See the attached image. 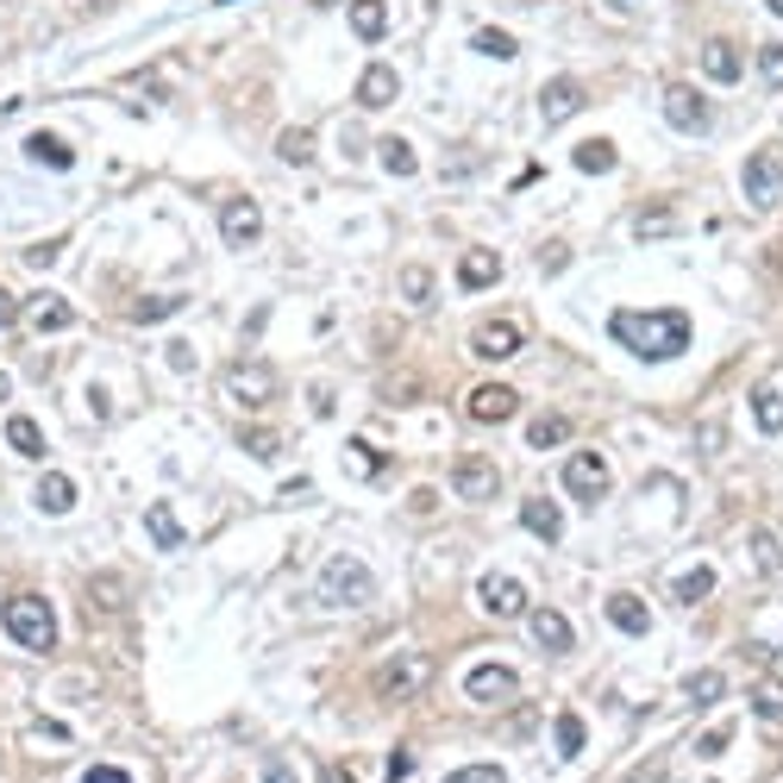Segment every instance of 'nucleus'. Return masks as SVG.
Instances as JSON below:
<instances>
[{
	"label": "nucleus",
	"mask_w": 783,
	"mask_h": 783,
	"mask_svg": "<svg viewBox=\"0 0 783 783\" xmlns=\"http://www.w3.org/2000/svg\"><path fill=\"white\" fill-rule=\"evenodd\" d=\"M570 163H577L583 176H608L621 157H614V144H608V138H589V144H577V157H570Z\"/></svg>",
	"instance_id": "7c9ffc66"
},
{
	"label": "nucleus",
	"mask_w": 783,
	"mask_h": 783,
	"mask_svg": "<svg viewBox=\"0 0 783 783\" xmlns=\"http://www.w3.org/2000/svg\"><path fill=\"white\" fill-rule=\"evenodd\" d=\"M476 51H483V57H495V63H508L514 51H521V44H514L508 32H502V25H483V32H476Z\"/></svg>",
	"instance_id": "c9c22d12"
},
{
	"label": "nucleus",
	"mask_w": 783,
	"mask_h": 783,
	"mask_svg": "<svg viewBox=\"0 0 783 783\" xmlns=\"http://www.w3.org/2000/svg\"><path fill=\"white\" fill-rule=\"evenodd\" d=\"M708 596H715V565H696L671 583V602L677 608H696V602H708Z\"/></svg>",
	"instance_id": "aec40b11"
},
{
	"label": "nucleus",
	"mask_w": 783,
	"mask_h": 783,
	"mask_svg": "<svg viewBox=\"0 0 783 783\" xmlns=\"http://www.w3.org/2000/svg\"><path fill=\"white\" fill-rule=\"evenodd\" d=\"M495 483H502V470L490 458H458V470H451V490L464 495V502H490Z\"/></svg>",
	"instance_id": "ddd939ff"
},
{
	"label": "nucleus",
	"mask_w": 783,
	"mask_h": 783,
	"mask_svg": "<svg viewBox=\"0 0 783 783\" xmlns=\"http://www.w3.org/2000/svg\"><path fill=\"white\" fill-rule=\"evenodd\" d=\"M521 527H527L539 546H558V539H565V514H558V502H551V495H527Z\"/></svg>",
	"instance_id": "4468645a"
},
{
	"label": "nucleus",
	"mask_w": 783,
	"mask_h": 783,
	"mask_svg": "<svg viewBox=\"0 0 783 783\" xmlns=\"http://www.w3.org/2000/svg\"><path fill=\"white\" fill-rule=\"evenodd\" d=\"M740 182H746V201L752 207H777V195H783V157L777 151H752L746 157V170H740Z\"/></svg>",
	"instance_id": "423d86ee"
},
{
	"label": "nucleus",
	"mask_w": 783,
	"mask_h": 783,
	"mask_svg": "<svg viewBox=\"0 0 783 783\" xmlns=\"http://www.w3.org/2000/svg\"><path fill=\"white\" fill-rule=\"evenodd\" d=\"M551 740H558V759H583V715H577V708H565V715H558V727H551Z\"/></svg>",
	"instance_id": "473e14b6"
},
{
	"label": "nucleus",
	"mask_w": 783,
	"mask_h": 783,
	"mask_svg": "<svg viewBox=\"0 0 783 783\" xmlns=\"http://www.w3.org/2000/svg\"><path fill=\"white\" fill-rule=\"evenodd\" d=\"M665 233H684V214H677V207H646V214H633V238H665Z\"/></svg>",
	"instance_id": "c85d7f7f"
},
{
	"label": "nucleus",
	"mask_w": 783,
	"mask_h": 783,
	"mask_svg": "<svg viewBox=\"0 0 783 783\" xmlns=\"http://www.w3.org/2000/svg\"><path fill=\"white\" fill-rule=\"evenodd\" d=\"M69 320H76V308H69L63 294H44L39 308H32V326H39V333H63Z\"/></svg>",
	"instance_id": "72a5a7b5"
},
{
	"label": "nucleus",
	"mask_w": 783,
	"mask_h": 783,
	"mask_svg": "<svg viewBox=\"0 0 783 783\" xmlns=\"http://www.w3.org/2000/svg\"><path fill=\"white\" fill-rule=\"evenodd\" d=\"M95 602L100 608H119V577H95Z\"/></svg>",
	"instance_id": "09e8293b"
},
{
	"label": "nucleus",
	"mask_w": 783,
	"mask_h": 783,
	"mask_svg": "<svg viewBox=\"0 0 783 783\" xmlns=\"http://www.w3.org/2000/svg\"><path fill=\"white\" fill-rule=\"evenodd\" d=\"M446 783H508V777H502V764H464V771H451Z\"/></svg>",
	"instance_id": "79ce46f5"
},
{
	"label": "nucleus",
	"mask_w": 783,
	"mask_h": 783,
	"mask_svg": "<svg viewBox=\"0 0 783 783\" xmlns=\"http://www.w3.org/2000/svg\"><path fill=\"white\" fill-rule=\"evenodd\" d=\"M727 746H733V733H727V727H708L702 740H696V752H702V759H721Z\"/></svg>",
	"instance_id": "a18cd8bd"
},
{
	"label": "nucleus",
	"mask_w": 783,
	"mask_h": 783,
	"mask_svg": "<svg viewBox=\"0 0 783 783\" xmlns=\"http://www.w3.org/2000/svg\"><path fill=\"white\" fill-rule=\"evenodd\" d=\"M57 257H63L57 238H51V245H32V251H25V270H44V264H57Z\"/></svg>",
	"instance_id": "49530a36"
},
{
	"label": "nucleus",
	"mask_w": 783,
	"mask_h": 783,
	"mask_svg": "<svg viewBox=\"0 0 783 783\" xmlns=\"http://www.w3.org/2000/svg\"><path fill=\"white\" fill-rule=\"evenodd\" d=\"M371 596H376L371 565H357V558H333V565L320 570V602H333V608H364Z\"/></svg>",
	"instance_id": "20e7f679"
},
{
	"label": "nucleus",
	"mask_w": 783,
	"mask_h": 783,
	"mask_svg": "<svg viewBox=\"0 0 783 783\" xmlns=\"http://www.w3.org/2000/svg\"><path fill=\"white\" fill-rule=\"evenodd\" d=\"M0 621H7V640L25 652H57V614H51V602L44 596H32V589H20V596H7L0 602Z\"/></svg>",
	"instance_id": "f03ea898"
},
{
	"label": "nucleus",
	"mask_w": 783,
	"mask_h": 783,
	"mask_svg": "<svg viewBox=\"0 0 783 783\" xmlns=\"http://www.w3.org/2000/svg\"><path fill=\"white\" fill-rule=\"evenodd\" d=\"M219 389H226V401H238V408H270L282 383H276V371L264 357H238V364H226Z\"/></svg>",
	"instance_id": "7ed1b4c3"
},
{
	"label": "nucleus",
	"mask_w": 783,
	"mask_h": 783,
	"mask_svg": "<svg viewBox=\"0 0 783 783\" xmlns=\"http://www.w3.org/2000/svg\"><path fill=\"white\" fill-rule=\"evenodd\" d=\"M82 783H132V771H119V764H95V771H82Z\"/></svg>",
	"instance_id": "de8ad7c7"
},
{
	"label": "nucleus",
	"mask_w": 783,
	"mask_h": 783,
	"mask_svg": "<svg viewBox=\"0 0 783 783\" xmlns=\"http://www.w3.org/2000/svg\"><path fill=\"white\" fill-rule=\"evenodd\" d=\"M219 233H226V245H257V233H264V214H257L251 195H233L226 207H219Z\"/></svg>",
	"instance_id": "f8f14e48"
},
{
	"label": "nucleus",
	"mask_w": 783,
	"mask_h": 783,
	"mask_svg": "<svg viewBox=\"0 0 783 783\" xmlns=\"http://www.w3.org/2000/svg\"><path fill=\"white\" fill-rule=\"evenodd\" d=\"M238 446L251 451V458H276V446H282V439H276V432H264V427H251L245 439H238Z\"/></svg>",
	"instance_id": "c03bdc74"
},
{
	"label": "nucleus",
	"mask_w": 783,
	"mask_h": 783,
	"mask_svg": "<svg viewBox=\"0 0 783 783\" xmlns=\"http://www.w3.org/2000/svg\"><path fill=\"white\" fill-rule=\"evenodd\" d=\"M13 320H20V301H13V294L0 289V326H13Z\"/></svg>",
	"instance_id": "603ef678"
},
{
	"label": "nucleus",
	"mask_w": 783,
	"mask_h": 783,
	"mask_svg": "<svg viewBox=\"0 0 783 783\" xmlns=\"http://www.w3.org/2000/svg\"><path fill=\"white\" fill-rule=\"evenodd\" d=\"M577 107H583V88H577L570 76H551L546 95H539V114H546V126H565Z\"/></svg>",
	"instance_id": "dca6fc26"
},
{
	"label": "nucleus",
	"mask_w": 783,
	"mask_h": 783,
	"mask_svg": "<svg viewBox=\"0 0 783 783\" xmlns=\"http://www.w3.org/2000/svg\"><path fill=\"white\" fill-rule=\"evenodd\" d=\"M514 408H521V395H514L508 383H476V389L464 395V414L476 427H502V420H514Z\"/></svg>",
	"instance_id": "6e6552de"
},
{
	"label": "nucleus",
	"mask_w": 783,
	"mask_h": 783,
	"mask_svg": "<svg viewBox=\"0 0 783 783\" xmlns=\"http://www.w3.org/2000/svg\"><path fill=\"white\" fill-rule=\"evenodd\" d=\"M565 439H570V420H565V414H539V420L527 427V446H533V451H551V446H565Z\"/></svg>",
	"instance_id": "2f4dec72"
},
{
	"label": "nucleus",
	"mask_w": 783,
	"mask_h": 783,
	"mask_svg": "<svg viewBox=\"0 0 783 783\" xmlns=\"http://www.w3.org/2000/svg\"><path fill=\"white\" fill-rule=\"evenodd\" d=\"M7 389H13V383H7V371H0V401H7Z\"/></svg>",
	"instance_id": "6e6d98bb"
},
{
	"label": "nucleus",
	"mask_w": 783,
	"mask_h": 783,
	"mask_svg": "<svg viewBox=\"0 0 783 783\" xmlns=\"http://www.w3.org/2000/svg\"><path fill=\"white\" fill-rule=\"evenodd\" d=\"M527 621H533V640H539L546 652H570V646H577V633H570V621L558 614V608H533Z\"/></svg>",
	"instance_id": "a211bd4d"
},
{
	"label": "nucleus",
	"mask_w": 783,
	"mask_h": 783,
	"mask_svg": "<svg viewBox=\"0 0 783 783\" xmlns=\"http://www.w3.org/2000/svg\"><path fill=\"white\" fill-rule=\"evenodd\" d=\"M771 13H777V20H783V0H771Z\"/></svg>",
	"instance_id": "4d7b16f0"
},
{
	"label": "nucleus",
	"mask_w": 783,
	"mask_h": 783,
	"mask_svg": "<svg viewBox=\"0 0 783 783\" xmlns=\"http://www.w3.org/2000/svg\"><path fill=\"white\" fill-rule=\"evenodd\" d=\"M752 565H759L764 577H777V570H783V551H777L771 533H752Z\"/></svg>",
	"instance_id": "4c0bfd02"
},
{
	"label": "nucleus",
	"mask_w": 783,
	"mask_h": 783,
	"mask_svg": "<svg viewBox=\"0 0 783 783\" xmlns=\"http://www.w3.org/2000/svg\"><path fill=\"white\" fill-rule=\"evenodd\" d=\"M427 684H432L427 652H401V658H389V665L376 671V696H383V702H414Z\"/></svg>",
	"instance_id": "39448f33"
},
{
	"label": "nucleus",
	"mask_w": 783,
	"mask_h": 783,
	"mask_svg": "<svg viewBox=\"0 0 783 783\" xmlns=\"http://www.w3.org/2000/svg\"><path fill=\"white\" fill-rule=\"evenodd\" d=\"M476 602L490 608L495 621H514V614H527V583L495 570V577H483V583H476Z\"/></svg>",
	"instance_id": "1a4fd4ad"
},
{
	"label": "nucleus",
	"mask_w": 783,
	"mask_h": 783,
	"mask_svg": "<svg viewBox=\"0 0 783 783\" xmlns=\"http://www.w3.org/2000/svg\"><path fill=\"white\" fill-rule=\"evenodd\" d=\"M608 7H614V13H633V7H640V0H608Z\"/></svg>",
	"instance_id": "5fc2aeb1"
},
{
	"label": "nucleus",
	"mask_w": 783,
	"mask_h": 783,
	"mask_svg": "<svg viewBox=\"0 0 783 783\" xmlns=\"http://www.w3.org/2000/svg\"><path fill=\"white\" fill-rule=\"evenodd\" d=\"M352 32L364 44H376L389 32V7H383V0H352Z\"/></svg>",
	"instance_id": "393cba45"
},
{
	"label": "nucleus",
	"mask_w": 783,
	"mask_h": 783,
	"mask_svg": "<svg viewBox=\"0 0 783 783\" xmlns=\"http://www.w3.org/2000/svg\"><path fill=\"white\" fill-rule=\"evenodd\" d=\"M401 95V76H395L389 63H371L364 76H357V107H389Z\"/></svg>",
	"instance_id": "f3484780"
},
{
	"label": "nucleus",
	"mask_w": 783,
	"mask_h": 783,
	"mask_svg": "<svg viewBox=\"0 0 783 783\" xmlns=\"http://www.w3.org/2000/svg\"><path fill=\"white\" fill-rule=\"evenodd\" d=\"M702 69H708V82H740V51H733V44L727 39H708L702 44Z\"/></svg>",
	"instance_id": "412c9836"
},
{
	"label": "nucleus",
	"mask_w": 783,
	"mask_h": 783,
	"mask_svg": "<svg viewBox=\"0 0 783 783\" xmlns=\"http://www.w3.org/2000/svg\"><path fill=\"white\" fill-rule=\"evenodd\" d=\"M608 333L621 339L633 357L665 364V357H684L689 352V313H677V308H614Z\"/></svg>",
	"instance_id": "f257e3e1"
},
{
	"label": "nucleus",
	"mask_w": 783,
	"mask_h": 783,
	"mask_svg": "<svg viewBox=\"0 0 783 783\" xmlns=\"http://www.w3.org/2000/svg\"><path fill=\"white\" fill-rule=\"evenodd\" d=\"M182 308V294H151V301H138L132 320H163V313H176Z\"/></svg>",
	"instance_id": "a19ab883"
},
{
	"label": "nucleus",
	"mask_w": 783,
	"mask_h": 783,
	"mask_svg": "<svg viewBox=\"0 0 783 783\" xmlns=\"http://www.w3.org/2000/svg\"><path fill=\"white\" fill-rule=\"evenodd\" d=\"M727 696V677L721 671H696V677H684V702L689 708H715Z\"/></svg>",
	"instance_id": "bb28decb"
},
{
	"label": "nucleus",
	"mask_w": 783,
	"mask_h": 783,
	"mask_svg": "<svg viewBox=\"0 0 783 783\" xmlns=\"http://www.w3.org/2000/svg\"><path fill=\"white\" fill-rule=\"evenodd\" d=\"M565 490L570 495H583V502H602L608 495V458L602 451H577L565 464Z\"/></svg>",
	"instance_id": "9d476101"
},
{
	"label": "nucleus",
	"mask_w": 783,
	"mask_h": 783,
	"mask_svg": "<svg viewBox=\"0 0 783 783\" xmlns=\"http://www.w3.org/2000/svg\"><path fill=\"white\" fill-rule=\"evenodd\" d=\"M464 696H470L476 708H508L514 696H521V677H514L508 665H476V671L464 677Z\"/></svg>",
	"instance_id": "0eeeda50"
},
{
	"label": "nucleus",
	"mask_w": 783,
	"mask_h": 783,
	"mask_svg": "<svg viewBox=\"0 0 783 783\" xmlns=\"http://www.w3.org/2000/svg\"><path fill=\"white\" fill-rule=\"evenodd\" d=\"M759 76H764V88H783V44H764L759 51Z\"/></svg>",
	"instance_id": "ea45409f"
},
{
	"label": "nucleus",
	"mask_w": 783,
	"mask_h": 783,
	"mask_svg": "<svg viewBox=\"0 0 783 783\" xmlns=\"http://www.w3.org/2000/svg\"><path fill=\"white\" fill-rule=\"evenodd\" d=\"M752 420H759V432H771V439H777V432H783V389H771V383H764V389H752Z\"/></svg>",
	"instance_id": "cd10ccee"
},
{
	"label": "nucleus",
	"mask_w": 783,
	"mask_h": 783,
	"mask_svg": "<svg viewBox=\"0 0 783 783\" xmlns=\"http://www.w3.org/2000/svg\"><path fill=\"white\" fill-rule=\"evenodd\" d=\"M320 7H326V0H320Z\"/></svg>",
	"instance_id": "bf43d9fd"
},
{
	"label": "nucleus",
	"mask_w": 783,
	"mask_h": 783,
	"mask_svg": "<svg viewBox=\"0 0 783 783\" xmlns=\"http://www.w3.org/2000/svg\"><path fill=\"white\" fill-rule=\"evenodd\" d=\"M470 352L490 357V364H508V357L521 352V326H514V320H483V326L470 333Z\"/></svg>",
	"instance_id": "9b49d317"
},
{
	"label": "nucleus",
	"mask_w": 783,
	"mask_h": 783,
	"mask_svg": "<svg viewBox=\"0 0 783 783\" xmlns=\"http://www.w3.org/2000/svg\"><path fill=\"white\" fill-rule=\"evenodd\" d=\"M608 621L640 640V633H652V608L640 602V596H608Z\"/></svg>",
	"instance_id": "6ab92c4d"
},
{
	"label": "nucleus",
	"mask_w": 783,
	"mask_h": 783,
	"mask_svg": "<svg viewBox=\"0 0 783 783\" xmlns=\"http://www.w3.org/2000/svg\"><path fill=\"white\" fill-rule=\"evenodd\" d=\"M264 783H294V771L282 759H270V764H264Z\"/></svg>",
	"instance_id": "3c124183"
},
{
	"label": "nucleus",
	"mask_w": 783,
	"mask_h": 783,
	"mask_svg": "<svg viewBox=\"0 0 783 783\" xmlns=\"http://www.w3.org/2000/svg\"><path fill=\"white\" fill-rule=\"evenodd\" d=\"M219 7H233V0H219Z\"/></svg>",
	"instance_id": "13d9d810"
},
{
	"label": "nucleus",
	"mask_w": 783,
	"mask_h": 783,
	"mask_svg": "<svg viewBox=\"0 0 783 783\" xmlns=\"http://www.w3.org/2000/svg\"><path fill=\"white\" fill-rule=\"evenodd\" d=\"M7 446L20 451V458H44V427L25 420V414H13V420H7Z\"/></svg>",
	"instance_id": "c756f323"
},
{
	"label": "nucleus",
	"mask_w": 783,
	"mask_h": 783,
	"mask_svg": "<svg viewBox=\"0 0 783 783\" xmlns=\"http://www.w3.org/2000/svg\"><path fill=\"white\" fill-rule=\"evenodd\" d=\"M752 715H759V721H783V684H759V689H752Z\"/></svg>",
	"instance_id": "e433bc0d"
},
{
	"label": "nucleus",
	"mask_w": 783,
	"mask_h": 783,
	"mask_svg": "<svg viewBox=\"0 0 783 783\" xmlns=\"http://www.w3.org/2000/svg\"><path fill=\"white\" fill-rule=\"evenodd\" d=\"M282 157H289V163H308V157H313V132H301V126L282 132Z\"/></svg>",
	"instance_id": "37998d69"
},
{
	"label": "nucleus",
	"mask_w": 783,
	"mask_h": 783,
	"mask_svg": "<svg viewBox=\"0 0 783 783\" xmlns=\"http://www.w3.org/2000/svg\"><path fill=\"white\" fill-rule=\"evenodd\" d=\"M383 170H389V176H414V170H420V157H414L408 138H383Z\"/></svg>",
	"instance_id": "f704fd0d"
},
{
	"label": "nucleus",
	"mask_w": 783,
	"mask_h": 783,
	"mask_svg": "<svg viewBox=\"0 0 783 783\" xmlns=\"http://www.w3.org/2000/svg\"><path fill=\"white\" fill-rule=\"evenodd\" d=\"M458 282H464V289H490V282H502V257L495 251H464Z\"/></svg>",
	"instance_id": "5701e85b"
},
{
	"label": "nucleus",
	"mask_w": 783,
	"mask_h": 783,
	"mask_svg": "<svg viewBox=\"0 0 783 783\" xmlns=\"http://www.w3.org/2000/svg\"><path fill=\"white\" fill-rule=\"evenodd\" d=\"M401 294H408V301H432V270L427 264H408V270H401Z\"/></svg>",
	"instance_id": "58836bf2"
},
{
	"label": "nucleus",
	"mask_w": 783,
	"mask_h": 783,
	"mask_svg": "<svg viewBox=\"0 0 783 783\" xmlns=\"http://www.w3.org/2000/svg\"><path fill=\"white\" fill-rule=\"evenodd\" d=\"M665 119L671 126H684V132H708V100L677 82V88H665Z\"/></svg>",
	"instance_id": "2eb2a0df"
},
{
	"label": "nucleus",
	"mask_w": 783,
	"mask_h": 783,
	"mask_svg": "<svg viewBox=\"0 0 783 783\" xmlns=\"http://www.w3.org/2000/svg\"><path fill=\"white\" fill-rule=\"evenodd\" d=\"M32 502H39L44 514H69V508H76V483L51 470V476H39V490H32Z\"/></svg>",
	"instance_id": "4be33fe9"
},
{
	"label": "nucleus",
	"mask_w": 783,
	"mask_h": 783,
	"mask_svg": "<svg viewBox=\"0 0 783 783\" xmlns=\"http://www.w3.org/2000/svg\"><path fill=\"white\" fill-rule=\"evenodd\" d=\"M658 777H665V759H652V764H640V771H633V777H626V783H658Z\"/></svg>",
	"instance_id": "8fccbe9b"
},
{
	"label": "nucleus",
	"mask_w": 783,
	"mask_h": 783,
	"mask_svg": "<svg viewBox=\"0 0 783 783\" xmlns=\"http://www.w3.org/2000/svg\"><path fill=\"white\" fill-rule=\"evenodd\" d=\"M144 533H151L163 551H176V546H182V521H176V508H170V502H151V508H144Z\"/></svg>",
	"instance_id": "b1692460"
},
{
	"label": "nucleus",
	"mask_w": 783,
	"mask_h": 783,
	"mask_svg": "<svg viewBox=\"0 0 783 783\" xmlns=\"http://www.w3.org/2000/svg\"><path fill=\"white\" fill-rule=\"evenodd\" d=\"M25 157H32V163H44V170H69V163H76V151H69L63 138H51V132L25 138Z\"/></svg>",
	"instance_id": "a878e982"
},
{
	"label": "nucleus",
	"mask_w": 783,
	"mask_h": 783,
	"mask_svg": "<svg viewBox=\"0 0 783 783\" xmlns=\"http://www.w3.org/2000/svg\"><path fill=\"white\" fill-rule=\"evenodd\" d=\"M320 783H352V771H326V777H320Z\"/></svg>",
	"instance_id": "864d4df0"
}]
</instances>
